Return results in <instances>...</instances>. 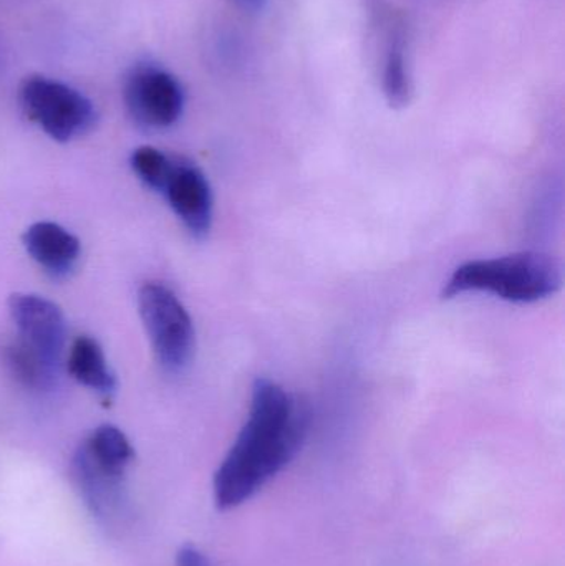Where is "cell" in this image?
Segmentation results:
<instances>
[{
  "label": "cell",
  "instance_id": "6da1fadb",
  "mask_svg": "<svg viewBox=\"0 0 565 566\" xmlns=\"http://www.w3.org/2000/svg\"><path fill=\"white\" fill-rule=\"evenodd\" d=\"M311 412L299 396L268 378L252 386L251 411L215 474L219 511H232L284 471L307 438Z\"/></svg>",
  "mask_w": 565,
  "mask_h": 566
},
{
  "label": "cell",
  "instance_id": "30bf717a",
  "mask_svg": "<svg viewBox=\"0 0 565 566\" xmlns=\"http://www.w3.org/2000/svg\"><path fill=\"white\" fill-rule=\"evenodd\" d=\"M66 368L75 381L100 395L112 396L116 391V378L106 361L105 352L92 336H79L72 343Z\"/></svg>",
  "mask_w": 565,
  "mask_h": 566
},
{
  "label": "cell",
  "instance_id": "52a82bcc",
  "mask_svg": "<svg viewBox=\"0 0 565 566\" xmlns=\"http://www.w3.org/2000/svg\"><path fill=\"white\" fill-rule=\"evenodd\" d=\"M9 312L20 339L59 365L66 339L65 316L60 306L35 293H13Z\"/></svg>",
  "mask_w": 565,
  "mask_h": 566
},
{
  "label": "cell",
  "instance_id": "5bb4252c",
  "mask_svg": "<svg viewBox=\"0 0 565 566\" xmlns=\"http://www.w3.org/2000/svg\"><path fill=\"white\" fill-rule=\"evenodd\" d=\"M176 566H212L206 554L195 545H185L176 555Z\"/></svg>",
  "mask_w": 565,
  "mask_h": 566
},
{
  "label": "cell",
  "instance_id": "9c48e42d",
  "mask_svg": "<svg viewBox=\"0 0 565 566\" xmlns=\"http://www.w3.org/2000/svg\"><path fill=\"white\" fill-rule=\"evenodd\" d=\"M27 254L55 279L75 269L82 252L79 239L55 222H35L22 235Z\"/></svg>",
  "mask_w": 565,
  "mask_h": 566
},
{
  "label": "cell",
  "instance_id": "7c38bea8",
  "mask_svg": "<svg viewBox=\"0 0 565 566\" xmlns=\"http://www.w3.org/2000/svg\"><path fill=\"white\" fill-rule=\"evenodd\" d=\"M384 93L391 108L400 109L410 103L411 85L408 78L405 46L401 36H397L388 50L384 72Z\"/></svg>",
  "mask_w": 565,
  "mask_h": 566
},
{
  "label": "cell",
  "instance_id": "8992f818",
  "mask_svg": "<svg viewBox=\"0 0 565 566\" xmlns=\"http://www.w3.org/2000/svg\"><path fill=\"white\" fill-rule=\"evenodd\" d=\"M123 96L133 122L149 132L175 125L185 108V92L178 78L148 63L129 72Z\"/></svg>",
  "mask_w": 565,
  "mask_h": 566
},
{
  "label": "cell",
  "instance_id": "3957f363",
  "mask_svg": "<svg viewBox=\"0 0 565 566\" xmlns=\"http://www.w3.org/2000/svg\"><path fill=\"white\" fill-rule=\"evenodd\" d=\"M138 308L159 365L171 373L188 368L195 356L196 333L181 300L163 283L148 282L139 289Z\"/></svg>",
  "mask_w": 565,
  "mask_h": 566
},
{
  "label": "cell",
  "instance_id": "4fadbf2b",
  "mask_svg": "<svg viewBox=\"0 0 565 566\" xmlns=\"http://www.w3.org/2000/svg\"><path fill=\"white\" fill-rule=\"evenodd\" d=\"M175 158H169L168 155L151 146H142L132 155L133 171L148 188L158 192H163L166 188V182L175 168Z\"/></svg>",
  "mask_w": 565,
  "mask_h": 566
},
{
  "label": "cell",
  "instance_id": "277c9868",
  "mask_svg": "<svg viewBox=\"0 0 565 566\" xmlns=\"http://www.w3.org/2000/svg\"><path fill=\"white\" fill-rule=\"evenodd\" d=\"M19 99L27 118L59 143L86 135L96 123L95 106L83 93L46 76L23 80Z\"/></svg>",
  "mask_w": 565,
  "mask_h": 566
},
{
  "label": "cell",
  "instance_id": "9a60e30c",
  "mask_svg": "<svg viewBox=\"0 0 565 566\" xmlns=\"http://www.w3.org/2000/svg\"><path fill=\"white\" fill-rule=\"evenodd\" d=\"M238 3L239 9L244 10L249 13H259L268 6V0H234Z\"/></svg>",
  "mask_w": 565,
  "mask_h": 566
},
{
  "label": "cell",
  "instance_id": "8fae6325",
  "mask_svg": "<svg viewBox=\"0 0 565 566\" xmlns=\"http://www.w3.org/2000/svg\"><path fill=\"white\" fill-rule=\"evenodd\" d=\"M7 368L10 375L30 389L49 388L56 375L55 363L49 361L45 356L40 355L32 346L27 345L22 339H15L6 346L3 352Z\"/></svg>",
  "mask_w": 565,
  "mask_h": 566
},
{
  "label": "cell",
  "instance_id": "ba28073f",
  "mask_svg": "<svg viewBox=\"0 0 565 566\" xmlns=\"http://www.w3.org/2000/svg\"><path fill=\"white\" fill-rule=\"evenodd\" d=\"M163 195L175 214L195 238L209 234L212 224V192L201 169L185 159H176Z\"/></svg>",
  "mask_w": 565,
  "mask_h": 566
},
{
  "label": "cell",
  "instance_id": "5b68a950",
  "mask_svg": "<svg viewBox=\"0 0 565 566\" xmlns=\"http://www.w3.org/2000/svg\"><path fill=\"white\" fill-rule=\"evenodd\" d=\"M126 474L128 468L102 458L85 442L73 454V484L90 514L103 524H118L128 511Z\"/></svg>",
  "mask_w": 565,
  "mask_h": 566
},
{
  "label": "cell",
  "instance_id": "7a4b0ae2",
  "mask_svg": "<svg viewBox=\"0 0 565 566\" xmlns=\"http://www.w3.org/2000/svg\"><path fill=\"white\" fill-rule=\"evenodd\" d=\"M559 262L540 252H520L460 265L443 290L444 298L464 293H491L506 302L536 303L559 292Z\"/></svg>",
  "mask_w": 565,
  "mask_h": 566
}]
</instances>
